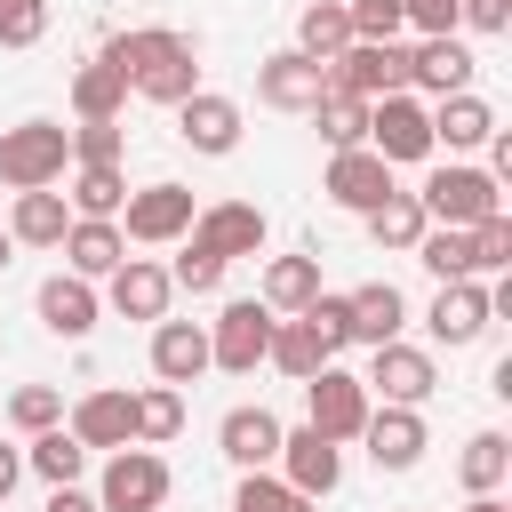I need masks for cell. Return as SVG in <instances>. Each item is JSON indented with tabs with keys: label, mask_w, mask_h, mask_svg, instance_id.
I'll list each match as a JSON object with an SVG mask.
<instances>
[{
	"label": "cell",
	"mask_w": 512,
	"mask_h": 512,
	"mask_svg": "<svg viewBox=\"0 0 512 512\" xmlns=\"http://www.w3.org/2000/svg\"><path fill=\"white\" fill-rule=\"evenodd\" d=\"M360 440H368V464L376 472H416L424 464V448H432V432H424V408H368V424H360Z\"/></svg>",
	"instance_id": "9a60e30c"
},
{
	"label": "cell",
	"mask_w": 512,
	"mask_h": 512,
	"mask_svg": "<svg viewBox=\"0 0 512 512\" xmlns=\"http://www.w3.org/2000/svg\"><path fill=\"white\" fill-rule=\"evenodd\" d=\"M272 464H280V480H288L296 496H312V504L344 488V448H336L328 432H312V424L280 432V456H272Z\"/></svg>",
	"instance_id": "7c38bea8"
},
{
	"label": "cell",
	"mask_w": 512,
	"mask_h": 512,
	"mask_svg": "<svg viewBox=\"0 0 512 512\" xmlns=\"http://www.w3.org/2000/svg\"><path fill=\"white\" fill-rule=\"evenodd\" d=\"M304 120L328 136V152H344V144H368V104H360V96H344V88H328V96H320Z\"/></svg>",
	"instance_id": "74e56055"
},
{
	"label": "cell",
	"mask_w": 512,
	"mask_h": 512,
	"mask_svg": "<svg viewBox=\"0 0 512 512\" xmlns=\"http://www.w3.org/2000/svg\"><path fill=\"white\" fill-rule=\"evenodd\" d=\"M72 160H120V120H80L72 128Z\"/></svg>",
	"instance_id": "bcb514c9"
},
{
	"label": "cell",
	"mask_w": 512,
	"mask_h": 512,
	"mask_svg": "<svg viewBox=\"0 0 512 512\" xmlns=\"http://www.w3.org/2000/svg\"><path fill=\"white\" fill-rule=\"evenodd\" d=\"M368 408H376V400H368V384H360L352 368H336V360H320V368L304 376V424H312V432H328L336 448H344V440H360V424H368Z\"/></svg>",
	"instance_id": "5b68a950"
},
{
	"label": "cell",
	"mask_w": 512,
	"mask_h": 512,
	"mask_svg": "<svg viewBox=\"0 0 512 512\" xmlns=\"http://www.w3.org/2000/svg\"><path fill=\"white\" fill-rule=\"evenodd\" d=\"M32 312H40V328H48V336L80 344V336L96 328L104 296H96V280H80V272H48V280H40V296H32Z\"/></svg>",
	"instance_id": "ac0fdd59"
},
{
	"label": "cell",
	"mask_w": 512,
	"mask_h": 512,
	"mask_svg": "<svg viewBox=\"0 0 512 512\" xmlns=\"http://www.w3.org/2000/svg\"><path fill=\"white\" fill-rule=\"evenodd\" d=\"M320 192L336 200V208H352V216H368L384 192H400L392 184V160H376L368 144H344V152H328V176H320Z\"/></svg>",
	"instance_id": "2e32d148"
},
{
	"label": "cell",
	"mask_w": 512,
	"mask_h": 512,
	"mask_svg": "<svg viewBox=\"0 0 512 512\" xmlns=\"http://www.w3.org/2000/svg\"><path fill=\"white\" fill-rule=\"evenodd\" d=\"M64 224H72V200L64 192H16V208H8V240L16 248H56L64 240Z\"/></svg>",
	"instance_id": "4316f807"
},
{
	"label": "cell",
	"mask_w": 512,
	"mask_h": 512,
	"mask_svg": "<svg viewBox=\"0 0 512 512\" xmlns=\"http://www.w3.org/2000/svg\"><path fill=\"white\" fill-rule=\"evenodd\" d=\"M264 208L256 200H208V208H192V232H184V248H200V256H216V264H232V256H256L264 248Z\"/></svg>",
	"instance_id": "30bf717a"
},
{
	"label": "cell",
	"mask_w": 512,
	"mask_h": 512,
	"mask_svg": "<svg viewBox=\"0 0 512 512\" xmlns=\"http://www.w3.org/2000/svg\"><path fill=\"white\" fill-rule=\"evenodd\" d=\"M472 272H512V216H480L472 224Z\"/></svg>",
	"instance_id": "60d3db41"
},
{
	"label": "cell",
	"mask_w": 512,
	"mask_h": 512,
	"mask_svg": "<svg viewBox=\"0 0 512 512\" xmlns=\"http://www.w3.org/2000/svg\"><path fill=\"white\" fill-rule=\"evenodd\" d=\"M408 88H424V96L472 88V48H464L456 32H424V40L408 48Z\"/></svg>",
	"instance_id": "44dd1931"
},
{
	"label": "cell",
	"mask_w": 512,
	"mask_h": 512,
	"mask_svg": "<svg viewBox=\"0 0 512 512\" xmlns=\"http://www.w3.org/2000/svg\"><path fill=\"white\" fill-rule=\"evenodd\" d=\"M56 248H64V272H80V280H104V272H120V256H128V232H120L112 216H72Z\"/></svg>",
	"instance_id": "7402d4cb"
},
{
	"label": "cell",
	"mask_w": 512,
	"mask_h": 512,
	"mask_svg": "<svg viewBox=\"0 0 512 512\" xmlns=\"http://www.w3.org/2000/svg\"><path fill=\"white\" fill-rule=\"evenodd\" d=\"M504 472H512V440H504V432H472L464 456H456V480H464L472 496H488V488H504Z\"/></svg>",
	"instance_id": "8d00e7d4"
},
{
	"label": "cell",
	"mask_w": 512,
	"mask_h": 512,
	"mask_svg": "<svg viewBox=\"0 0 512 512\" xmlns=\"http://www.w3.org/2000/svg\"><path fill=\"white\" fill-rule=\"evenodd\" d=\"M64 432L80 440V448H128L136 440V392H120V384H96V392H80L72 408H64Z\"/></svg>",
	"instance_id": "4fadbf2b"
},
{
	"label": "cell",
	"mask_w": 512,
	"mask_h": 512,
	"mask_svg": "<svg viewBox=\"0 0 512 512\" xmlns=\"http://www.w3.org/2000/svg\"><path fill=\"white\" fill-rule=\"evenodd\" d=\"M344 16H352V40H400L408 32L400 0H344Z\"/></svg>",
	"instance_id": "ee69618b"
},
{
	"label": "cell",
	"mask_w": 512,
	"mask_h": 512,
	"mask_svg": "<svg viewBox=\"0 0 512 512\" xmlns=\"http://www.w3.org/2000/svg\"><path fill=\"white\" fill-rule=\"evenodd\" d=\"M320 96H328V64H320V56L280 48V56L256 64V104H272V112H312Z\"/></svg>",
	"instance_id": "5bb4252c"
},
{
	"label": "cell",
	"mask_w": 512,
	"mask_h": 512,
	"mask_svg": "<svg viewBox=\"0 0 512 512\" xmlns=\"http://www.w3.org/2000/svg\"><path fill=\"white\" fill-rule=\"evenodd\" d=\"M48 512H104V504H96L80 480H64V488H48Z\"/></svg>",
	"instance_id": "681fc988"
},
{
	"label": "cell",
	"mask_w": 512,
	"mask_h": 512,
	"mask_svg": "<svg viewBox=\"0 0 512 512\" xmlns=\"http://www.w3.org/2000/svg\"><path fill=\"white\" fill-rule=\"evenodd\" d=\"M8 264H16V240H8V232H0V272H8Z\"/></svg>",
	"instance_id": "db71d44e"
},
{
	"label": "cell",
	"mask_w": 512,
	"mask_h": 512,
	"mask_svg": "<svg viewBox=\"0 0 512 512\" xmlns=\"http://www.w3.org/2000/svg\"><path fill=\"white\" fill-rule=\"evenodd\" d=\"M304 328H312V336H320V352L336 360V352L352 344V320H344V296H328V288H320V296L304 304Z\"/></svg>",
	"instance_id": "7bdbcfd3"
},
{
	"label": "cell",
	"mask_w": 512,
	"mask_h": 512,
	"mask_svg": "<svg viewBox=\"0 0 512 512\" xmlns=\"http://www.w3.org/2000/svg\"><path fill=\"white\" fill-rule=\"evenodd\" d=\"M488 320H496V304H488L480 272H472V280H440V296H432V312H424L432 344H480Z\"/></svg>",
	"instance_id": "d6986e66"
},
{
	"label": "cell",
	"mask_w": 512,
	"mask_h": 512,
	"mask_svg": "<svg viewBox=\"0 0 512 512\" xmlns=\"http://www.w3.org/2000/svg\"><path fill=\"white\" fill-rule=\"evenodd\" d=\"M48 40V0H0V48H40Z\"/></svg>",
	"instance_id": "b9f144b4"
},
{
	"label": "cell",
	"mask_w": 512,
	"mask_h": 512,
	"mask_svg": "<svg viewBox=\"0 0 512 512\" xmlns=\"http://www.w3.org/2000/svg\"><path fill=\"white\" fill-rule=\"evenodd\" d=\"M296 48L304 56H344L352 48V16H344V0H304V16H296Z\"/></svg>",
	"instance_id": "d6a6232c"
},
{
	"label": "cell",
	"mask_w": 512,
	"mask_h": 512,
	"mask_svg": "<svg viewBox=\"0 0 512 512\" xmlns=\"http://www.w3.org/2000/svg\"><path fill=\"white\" fill-rule=\"evenodd\" d=\"M168 280H176L184 296H216V280H224V264H216V256H200V248H184V256L168 264Z\"/></svg>",
	"instance_id": "f6af8a7d"
},
{
	"label": "cell",
	"mask_w": 512,
	"mask_h": 512,
	"mask_svg": "<svg viewBox=\"0 0 512 512\" xmlns=\"http://www.w3.org/2000/svg\"><path fill=\"white\" fill-rule=\"evenodd\" d=\"M456 24H472V32H512V0H456Z\"/></svg>",
	"instance_id": "7dc6e473"
},
{
	"label": "cell",
	"mask_w": 512,
	"mask_h": 512,
	"mask_svg": "<svg viewBox=\"0 0 512 512\" xmlns=\"http://www.w3.org/2000/svg\"><path fill=\"white\" fill-rule=\"evenodd\" d=\"M152 376L160 384H200L208 376V328L200 320H152Z\"/></svg>",
	"instance_id": "603a6c76"
},
{
	"label": "cell",
	"mask_w": 512,
	"mask_h": 512,
	"mask_svg": "<svg viewBox=\"0 0 512 512\" xmlns=\"http://www.w3.org/2000/svg\"><path fill=\"white\" fill-rule=\"evenodd\" d=\"M16 480H24V448H8V440H0V504L16 496Z\"/></svg>",
	"instance_id": "816d5d0a"
},
{
	"label": "cell",
	"mask_w": 512,
	"mask_h": 512,
	"mask_svg": "<svg viewBox=\"0 0 512 512\" xmlns=\"http://www.w3.org/2000/svg\"><path fill=\"white\" fill-rule=\"evenodd\" d=\"M176 136H184L192 152L224 160V152H240V104L216 96V88H192V96L176 104Z\"/></svg>",
	"instance_id": "ffe728a7"
},
{
	"label": "cell",
	"mask_w": 512,
	"mask_h": 512,
	"mask_svg": "<svg viewBox=\"0 0 512 512\" xmlns=\"http://www.w3.org/2000/svg\"><path fill=\"white\" fill-rule=\"evenodd\" d=\"M232 512H312V496H296L272 464L264 472H240V488H232Z\"/></svg>",
	"instance_id": "f35d334b"
},
{
	"label": "cell",
	"mask_w": 512,
	"mask_h": 512,
	"mask_svg": "<svg viewBox=\"0 0 512 512\" xmlns=\"http://www.w3.org/2000/svg\"><path fill=\"white\" fill-rule=\"evenodd\" d=\"M416 200H424V216H432V224L472 232L480 216H496V208H504V184H496L488 168H472V160H448V168H432V176H424V192H416Z\"/></svg>",
	"instance_id": "3957f363"
},
{
	"label": "cell",
	"mask_w": 512,
	"mask_h": 512,
	"mask_svg": "<svg viewBox=\"0 0 512 512\" xmlns=\"http://www.w3.org/2000/svg\"><path fill=\"white\" fill-rule=\"evenodd\" d=\"M72 168V128H56V120H16V128H0V184L8 192H40V184H56Z\"/></svg>",
	"instance_id": "7a4b0ae2"
},
{
	"label": "cell",
	"mask_w": 512,
	"mask_h": 512,
	"mask_svg": "<svg viewBox=\"0 0 512 512\" xmlns=\"http://www.w3.org/2000/svg\"><path fill=\"white\" fill-rule=\"evenodd\" d=\"M168 296H176V280L152 256H120V272H104V304L120 320H168Z\"/></svg>",
	"instance_id": "e0dca14e"
},
{
	"label": "cell",
	"mask_w": 512,
	"mask_h": 512,
	"mask_svg": "<svg viewBox=\"0 0 512 512\" xmlns=\"http://www.w3.org/2000/svg\"><path fill=\"white\" fill-rule=\"evenodd\" d=\"M488 136H496V104H488V96L456 88V96H440V104H432V144L472 152V144H488Z\"/></svg>",
	"instance_id": "484cf974"
},
{
	"label": "cell",
	"mask_w": 512,
	"mask_h": 512,
	"mask_svg": "<svg viewBox=\"0 0 512 512\" xmlns=\"http://www.w3.org/2000/svg\"><path fill=\"white\" fill-rule=\"evenodd\" d=\"M280 416L272 408H224V424H216V448H224V464H240V472H264L272 456H280Z\"/></svg>",
	"instance_id": "cb8c5ba5"
},
{
	"label": "cell",
	"mask_w": 512,
	"mask_h": 512,
	"mask_svg": "<svg viewBox=\"0 0 512 512\" xmlns=\"http://www.w3.org/2000/svg\"><path fill=\"white\" fill-rule=\"evenodd\" d=\"M272 304L264 296H240V304H224L216 320H208V368H224V376H256L264 368V352H272Z\"/></svg>",
	"instance_id": "277c9868"
},
{
	"label": "cell",
	"mask_w": 512,
	"mask_h": 512,
	"mask_svg": "<svg viewBox=\"0 0 512 512\" xmlns=\"http://www.w3.org/2000/svg\"><path fill=\"white\" fill-rule=\"evenodd\" d=\"M24 472H40L48 488H64V480H80V472H88V448H80L64 424H48V432H24Z\"/></svg>",
	"instance_id": "f546056e"
},
{
	"label": "cell",
	"mask_w": 512,
	"mask_h": 512,
	"mask_svg": "<svg viewBox=\"0 0 512 512\" xmlns=\"http://www.w3.org/2000/svg\"><path fill=\"white\" fill-rule=\"evenodd\" d=\"M144 104H184L192 88H200V40L192 32H168V24H144V32H112L104 48H96Z\"/></svg>",
	"instance_id": "6da1fadb"
},
{
	"label": "cell",
	"mask_w": 512,
	"mask_h": 512,
	"mask_svg": "<svg viewBox=\"0 0 512 512\" xmlns=\"http://www.w3.org/2000/svg\"><path fill=\"white\" fill-rule=\"evenodd\" d=\"M464 512H512V504H504V496H496V488H488V496H472V504H464Z\"/></svg>",
	"instance_id": "f5cc1de1"
},
{
	"label": "cell",
	"mask_w": 512,
	"mask_h": 512,
	"mask_svg": "<svg viewBox=\"0 0 512 512\" xmlns=\"http://www.w3.org/2000/svg\"><path fill=\"white\" fill-rule=\"evenodd\" d=\"M256 296H264L272 312H304V304L320 296V256H312V248H304V256H272Z\"/></svg>",
	"instance_id": "f1b7e54d"
},
{
	"label": "cell",
	"mask_w": 512,
	"mask_h": 512,
	"mask_svg": "<svg viewBox=\"0 0 512 512\" xmlns=\"http://www.w3.org/2000/svg\"><path fill=\"white\" fill-rule=\"evenodd\" d=\"M368 152L376 160H392V168H416V160H432L440 144H432V112L400 88V96H376L368 104Z\"/></svg>",
	"instance_id": "ba28073f"
},
{
	"label": "cell",
	"mask_w": 512,
	"mask_h": 512,
	"mask_svg": "<svg viewBox=\"0 0 512 512\" xmlns=\"http://www.w3.org/2000/svg\"><path fill=\"white\" fill-rule=\"evenodd\" d=\"M368 400H392V408H424L432 392H440V368H432V352L424 344H408V336H392V344H368Z\"/></svg>",
	"instance_id": "52a82bcc"
},
{
	"label": "cell",
	"mask_w": 512,
	"mask_h": 512,
	"mask_svg": "<svg viewBox=\"0 0 512 512\" xmlns=\"http://www.w3.org/2000/svg\"><path fill=\"white\" fill-rule=\"evenodd\" d=\"M432 280H472V232H456V224H424V240L408 248Z\"/></svg>",
	"instance_id": "836d02e7"
},
{
	"label": "cell",
	"mask_w": 512,
	"mask_h": 512,
	"mask_svg": "<svg viewBox=\"0 0 512 512\" xmlns=\"http://www.w3.org/2000/svg\"><path fill=\"white\" fill-rule=\"evenodd\" d=\"M128 176L120 160H72V216H120Z\"/></svg>",
	"instance_id": "4dcf8cb0"
},
{
	"label": "cell",
	"mask_w": 512,
	"mask_h": 512,
	"mask_svg": "<svg viewBox=\"0 0 512 512\" xmlns=\"http://www.w3.org/2000/svg\"><path fill=\"white\" fill-rule=\"evenodd\" d=\"M120 104H128V80H120L104 56H88V64L72 72V112H80V120H120Z\"/></svg>",
	"instance_id": "1f68e13d"
},
{
	"label": "cell",
	"mask_w": 512,
	"mask_h": 512,
	"mask_svg": "<svg viewBox=\"0 0 512 512\" xmlns=\"http://www.w3.org/2000/svg\"><path fill=\"white\" fill-rule=\"evenodd\" d=\"M320 360H328V352H320V336L304 328V312L272 320V352H264V368H280V376H296V384H304V376H312Z\"/></svg>",
	"instance_id": "e575fe53"
},
{
	"label": "cell",
	"mask_w": 512,
	"mask_h": 512,
	"mask_svg": "<svg viewBox=\"0 0 512 512\" xmlns=\"http://www.w3.org/2000/svg\"><path fill=\"white\" fill-rule=\"evenodd\" d=\"M344 320H352V344H392L408 328V296L392 280H360L344 288Z\"/></svg>",
	"instance_id": "d4e9b609"
},
{
	"label": "cell",
	"mask_w": 512,
	"mask_h": 512,
	"mask_svg": "<svg viewBox=\"0 0 512 512\" xmlns=\"http://www.w3.org/2000/svg\"><path fill=\"white\" fill-rule=\"evenodd\" d=\"M400 16L416 32H456V0H400Z\"/></svg>",
	"instance_id": "c3c4849f"
},
{
	"label": "cell",
	"mask_w": 512,
	"mask_h": 512,
	"mask_svg": "<svg viewBox=\"0 0 512 512\" xmlns=\"http://www.w3.org/2000/svg\"><path fill=\"white\" fill-rule=\"evenodd\" d=\"M488 176H496V184H512V128H496V136H488Z\"/></svg>",
	"instance_id": "f907efd6"
},
{
	"label": "cell",
	"mask_w": 512,
	"mask_h": 512,
	"mask_svg": "<svg viewBox=\"0 0 512 512\" xmlns=\"http://www.w3.org/2000/svg\"><path fill=\"white\" fill-rule=\"evenodd\" d=\"M136 248H168V240H184L192 232V192L184 184H144V192H128L120 200V216H112Z\"/></svg>",
	"instance_id": "8fae6325"
},
{
	"label": "cell",
	"mask_w": 512,
	"mask_h": 512,
	"mask_svg": "<svg viewBox=\"0 0 512 512\" xmlns=\"http://www.w3.org/2000/svg\"><path fill=\"white\" fill-rule=\"evenodd\" d=\"M328 88L376 104V96H400L408 88V48L400 40H352L344 56H328Z\"/></svg>",
	"instance_id": "9c48e42d"
},
{
	"label": "cell",
	"mask_w": 512,
	"mask_h": 512,
	"mask_svg": "<svg viewBox=\"0 0 512 512\" xmlns=\"http://www.w3.org/2000/svg\"><path fill=\"white\" fill-rule=\"evenodd\" d=\"M184 432V392L176 384H144L136 392V448H168Z\"/></svg>",
	"instance_id": "d590c367"
},
{
	"label": "cell",
	"mask_w": 512,
	"mask_h": 512,
	"mask_svg": "<svg viewBox=\"0 0 512 512\" xmlns=\"http://www.w3.org/2000/svg\"><path fill=\"white\" fill-rule=\"evenodd\" d=\"M168 488H176L168 456L128 440V448H112V464H104V480H96V504H104V512H160Z\"/></svg>",
	"instance_id": "8992f818"
},
{
	"label": "cell",
	"mask_w": 512,
	"mask_h": 512,
	"mask_svg": "<svg viewBox=\"0 0 512 512\" xmlns=\"http://www.w3.org/2000/svg\"><path fill=\"white\" fill-rule=\"evenodd\" d=\"M8 424H16V432L64 424V392H56V384H16V392H8Z\"/></svg>",
	"instance_id": "ab89813d"
},
{
	"label": "cell",
	"mask_w": 512,
	"mask_h": 512,
	"mask_svg": "<svg viewBox=\"0 0 512 512\" xmlns=\"http://www.w3.org/2000/svg\"><path fill=\"white\" fill-rule=\"evenodd\" d=\"M360 224H368V240H376V248L408 256V248L424 240V224H432V216H424V200H416V192H384V200H376Z\"/></svg>",
	"instance_id": "83f0119b"
}]
</instances>
